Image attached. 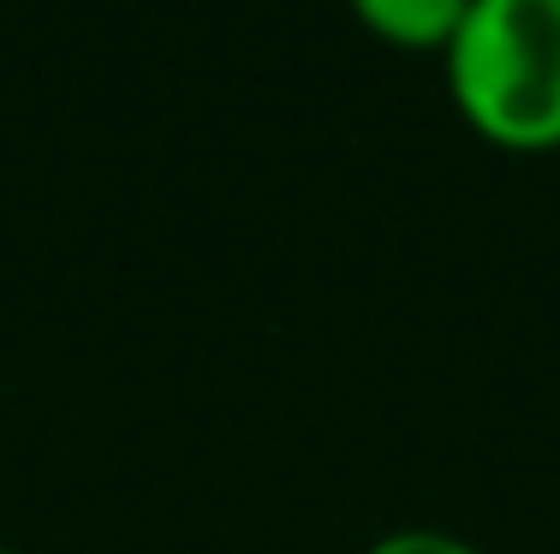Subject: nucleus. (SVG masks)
I'll return each instance as SVG.
<instances>
[{
  "instance_id": "nucleus-4",
  "label": "nucleus",
  "mask_w": 560,
  "mask_h": 554,
  "mask_svg": "<svg viewBox=\"0 0 560 554\" xmlns=\"http://www.w3.org/2000/svg\"><path fill=\"white\" fill-rule=\"evenodd\" d=\"M0 554H12V549H0Z\"/></svg>"
},
{
  "instance_id": "nucleus-3",
  "label": "nucleus",
  "mask_w": 560,
  "mask_h": 554,
  "mask_svg": "<svg viewBox=\"0 0 560 554\" xmlns=\"http://www.w3.org/2000/svg\"><path fill=\"white\" fill-rule=\"evenodd\" d=\"M364 554H477L465 537H453V531H430V524H406V531H388V537H376Z\"/></svg>"
},
{
  "instance_id": "nucleus-2",
  "label": "nucleus",
  "mask_w": 560,
  "mask_h": 554,
  "mask_svg": "<svg viewBox=\"0 0 560 554\" xmlns=\"http://www.w3.org/2000/svg\"><path fill=\"white\" fill-rule=\"evenodd\" d=\"M346 7L376 43L411 48V55H442L471 0H346Z\"/></svg>"
},
{
  "instance_id": "nucleus-1",
  "label": "nucleus",
  "mask_w": 560,
  "mask_h": 554,
  "mask_svg": "<svg viewBox=\"0 0 560 554\" xmlns=\"http://www.w3.org/2000/svg\"><path fill=\"white\" fill-rule=\"evenodd\" d=\"M447 96L501 150H560V0H471L442 48Z\"/></svg>"
}]
</instances>
